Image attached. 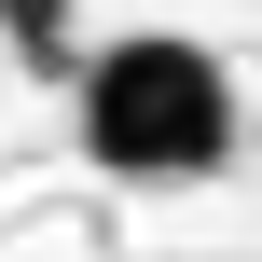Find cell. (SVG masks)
I'll return each mask as SVG.
<instances>
[{"label": "cell", "mask_w": 262, "mask_h": 262, "mask_svg": "<svg viewBox=\"0 0 262 262\" xmlns=\"http://www.w3.org/2000/svg\"><path fill=\"white\" fill-rule=\"evenodd\" d=\"M0 28H14L28 55H69V14H55V0H0Z\"/></svg>", "instance_id": "2"}, {"label": "cell", "mask_w": 262, "mask_h": 262, "mask_svg": "<svg viewBox=\"0 0 262 262\" xmlns=\"http://www.w3.org/2000/svg\"><path fill=\"white\" fill-rule=\"evenodd\" d=\"M69 111H83V166L97 180H207L235 152V69L180 28H138V41H97L69 69Z\"/></svg>", "instance_id": "1"}]
</instances>
